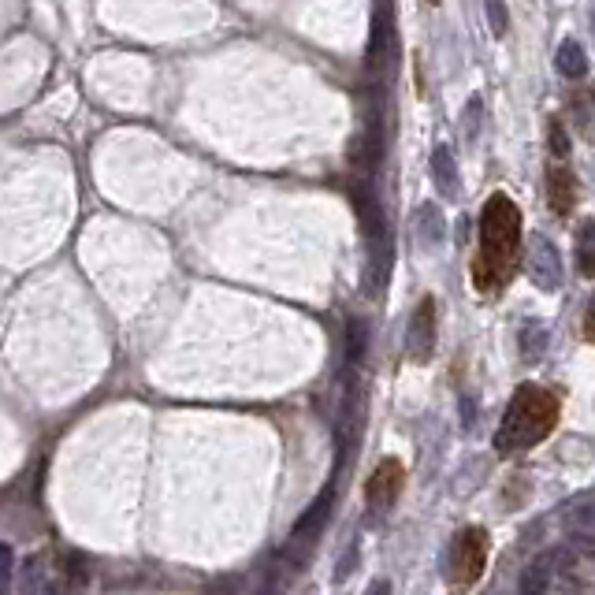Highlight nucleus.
<instances>
[{
	"mask_svg": "<svg viewBox=\"0 0 595 595\" xmlns=\"http://www.w3.org/2000/svg\"><path fill=\"white\" fill-rule=\"evenodd\" d=\"M432 175H436V186L443 198H458V164H454V153L447 146H436L432 153Z\"/></svg>",
	"mask_w": 595,
	"mask_h": 595,
	"instance_id": "obj_10",
	"label": "nucleus"
},
{
	"mask_svg": "<svg viewBox=\"0 0 595 595\" xmlns=\"http://www.w3.org/2000/svg\"><path fill=\"white\" fill-rule=\"evenodd\" d=\"M79 588H86V569L79 566V558H71V569H67V592L79 595Z\"/></svg>",
	"mask_w": 595,
	"mask_h": 595,
	"instance_id": "obj_21",
	"label": "nucleus"
},
{
	"mask_svg": "<svg viewBox=\"0 0 595 595\" xmlns=\"http://www.w3.org/2000/svg\"><path fill=\"white\" fill-rule=\"evenodd\" d=\"M365 595H391V584H387V581H376Z\"/></svg>",
	"mask_w": 595,
	"mask_h": 595,
	"instance_id": "obj_25",
	"label": "nucleus"
},
{
	"mask_svg": "<svg viewBox=\"0 0 595 595\" xmlns=\"http://www.w3.org/2000/svg\"><path fill=\"white\" fill-rule=\"evenodd\" d=\"M577 272L584 279H595V220H584L577 231Z\"/></svg>",
	"mask_w": 595,
	"mask_h": 595,
	"instance_id": "obj_13",
	"label": "nucleus"
},
{
	"mask_svg": "<svg viewBox=\"0 0 595 595\" xmlns=\"http://www.w3.org/2000/svg\"><path fill=\"white\" fill-rule=\"evenodd\" d=\"M432 4H439V0H432Z\"/></svg>",
	"mask_w": 595,
	"mask_h": 595,
	"instance_id": "obj_26",
	"label": "nucleus"
},
{
	"mask_svg": "<svg viewBox=\"0 0 595 595\" xmlns=\"http://www.w3.org/2000/svg\"><path fill=\"white\" fill-rule=\"evenodd\" d=\"M357 558V547H350V555H343V562H339V573H335V581H346L350 577V566H354Z\"/></svg>",
	"mask_w": 595,
	"mask_h": 595,
	"instance_id": "obj_24",
	"label": "nucleus"
},
{
	"mask_svg": "<svg viewBox=\"0 0 595 595\" xmlns=\"http://www.w3.org/2000/svg\"><path fill=\"white\" fill-rule=\"evenodd\" d=\"M551 566H555V558L551 555H543V558H536L532 566H525V573H521V595L547 592V584H551Z\"/></svg>",
	"mask_w": 595,
	"mask_h": 595,
	"instance_id": "obj_11",
	"label": "nucleus"
},
{
	"mask_svg": "<svg viewBox=\"0 0 595 595\" xmlns=\"http://www.w3.org/2000/svg\"><path fill=\"white\" fill-rule=\"evenodd\" d=\"M488 566V532L484 529H465L458 540L450 543V562L447 577L454 588H469L480 581V573Z\"/></svg>",
	"mask_w": 595,
	"mask_h": 595,
	"instance_id": "obj_4",
	"label": "nucleus"
},
{
	"mask_svg": "<svg viewBox=\"0 0 595 595\" xmlns=\"http://www.w3.org/2000/svg\"><path fill=\"white\" fill-rule=\"evenodd\" d=\"M365 346H369V328H365V320H350V324H346V361H350V365H361Z\"/></svg>",
	"mask_w": 595,
	"mask_h": 595,
	"instance_id": "obj_15",
	"label": "nucleus"
},
{
	"mask_svg": "<svg viewBox=\"0 0 595 595\" xmlns=\"http://www.w3.org/2000/svg\"><path fill=\"white\" fill-rule=\"evenodd\" d=\"M558 71L566 79H584L588 75V56H584L581 41H562L558 45Z\"/></svg>",
	"mask_w": 595,
	"mask_h": 595,
	"instance_id": "obj_12",
	"label": "nucleus"
},
{
	"mask_svg": "<svg viewBox=\"0 0 595 595\" xmlns=\"http://www.w3.org/2000/svg\"><path fill=\"white\" fill-rule=\"evenodd\" d=\"M547 201H551V212H555V216H569L573 201H577L573 172L562 168V164H551V168H547Z\"/></svg>",
	"mask_w": 595,
	"mask_h": 595,
	"instance_id": "obj_8",
	"label": "nucleus"
},
{
	"mask_svg": "<svg viewBox=\"0 0 595 595\" xmlns=\"http://www.w3.org/2000/svg\"><path fill=\"white\" fill-rule=\"evenodd\" d=\"M521 246V212L506 194H491L484 212H480V250L473 261L476 291H499L517 261Z\"/></svg>",
	"mask_w": 595,
	"mask_h": 595,
	"instance_id": "obj_1",
	"label": "nucleus"
},
{
	"mask_svg": "<svg viewBox=\"0 0 595 595\" xmlns=\"http://www.w3.org/2000/svg\"><path fill=\"white\" fill-rule=\"evenodd\" d=\"M406 350L413 361H428L436 350V298H421V305L413 309L410 328H406Z\"/></svg>",
	"mask_w": 595,
	"mask_h": 595,
	"instance_id": "obj_5",
	"label": "nucleus"
},
{
	"mask_svg": "<svg viewBox=\"0 0 595 595\" xmlns=\"http://www.w3.org/2000/svg\"><path fill=\"white\" fill-rule=\"evenodd\" d=\"M488 15H491V30H495V38H503L510 23H506V12H503V0H488Z\"/></svg>",
	"mask_w": 595,
	"mask_h": 595,
	"instance_id": "obj_20",
	"label": "nucleus"
},
{
	"mask_svg": "<svg viewBox=\"0 0 595 595\" xmlns=\"http://www.w3.org/2000/svg\"><path fill=\"white\" fill-rule=\"evenodd\" d=\"M402 484H406V473H402V465H398L395 458H387V462L376 465V473L369 476V488H365L372 510H391Z\"/></svg>",
	"mask_w": 595,
	"mask_h": 595,
	"instance_id": "obj_7",
	"label": "nucleus"
},
{
	"mask_svg": "<svg viewBox=\"0 0 595 595\" xmlns=\"http://www.w3.org/2000/svg\"><path fill=\"white\" fill-rule=\"evenodd\" d=\"M566 525H569L573 532H584V529H592V532H595V503H592V499H581V503L569 506Z\"/></svg>",
	"mask_w": 595,
	"mask_h": 595,
	"instance_id": "obj_18",
	"label": "nucleus"
},
{
	"mask_svg": "<svg viewBox=\"0 0 595 595\" xmlns=\"http://www.w3.org/2000/svg\"><path fill=\"white\" fill-rule=\"evenodd\" d=\"M294 573L291 569V562L279 555H272L265 562V569H261V577H257V588H253V595H287L291 592V584H294Z\"/></svg>",
	"mask_w": 595,
	"mask_h": 595,
	"instance_id": "obj_9",
	"label": "nucleus"
},
{
	"mask_svg": "<svg viewBox=\"0 0 595 595\" xmlns=\"http://www.w3.org/2000/svg\"><path fill=\"white\" fill-rule=\"evenodd\" d=\"M417 235H421L424 246H439L443 242V216H439L436 205H421L417 209Z\"/></svg>",
	"mask_w": 595,
	"mask_h": 595,
	"instance_id": "obj_14",
	"label": "nucleus"
},
{
	"mask_svg": "<svg viewBox=\"0 0 595 595\" xmlns=\"http://www.w3.org/2000/svg\"><path fill=\"white\" fill-rule=\"evenodd\" d=\"M558 424V398L540 384H521L503 413V424L495 432V450L499 454H517V450L536 447L547 439Z\"/></svg>",
	"mask_w": 595,
	"mask_h": 595,
	"instance_id": "obj_2",
	"label": "nucleus"
},
{
	"mask_svg": "<svg viewBox=\"0 0 595 595\" xmlns=\"http://www.w3.org/2000/svg\"><path fill=\"white\" fill-rule=\"evenodd\" d=\"M529 279L540 291H558L562 287V257H558L551 238L536 235L529 242Z\"/></svg>",
	"mask_w": 595,
	"mask_h": 595,
	"instance_id": "obj_6",
	"label": "nucleus"
},
{
	"mask_svg": "<svg viewBox=\"0 0 595 595\" xmlns=\"http://www.w3.org/2000/svg\"><path fill=\"white\" fill-rule=\"evenodd\" d=\"M543 350H547V328L525 324V328H521V354H525V361H536Z\"/></svg>",
	"mask_w": 595,
	"mask_h": 595,
	"instance_id": "obj_17",
	"label": "nucleus"
},
{
	"mask_svg": "<svg viewBox=\"0 0 595 595\" xmlns=\"http://www.w3.org/2000/svg\"><path fill=\"white\" fill-rule=\"evenodd\" d=\"M551 153H555V157H566V153H569V142H566L562 123H551Z\"/></svg>",
	"mask_w": 595,
	"mask_h": 595,
	"instance_id": "obj_22",
	"label": "nucleus"
},
{
	"mask_svg": "<svg viewBox=\"0 0 595 595\" xmlns=\"http://www.w3.org/2000/svg\"><path fill=\"white\" fill-rule=\"evenodd\" d=\"M12 577H15V555L8 543H0V595L12 592Z\"/></svg>",
	"mask_w": 595,
	"mask_h": 595,
	"instance_id": "obj_19",
	"label": "nucleus"
},
{
	"mask_svg": "<svg viewBox=\"0 0 595 595\" xmlns=\"http://www.w3.org/2000/svg\"><path fill=\"white\" fill-rule=\"evenodd\" d=\"M331 506H335V488H324L309 503V510H305L298 521H294L291 536H287V543H283V551L279 555L291 562V569L298 573V569L309 562V555H313V547L320 543V536H324V529H328L331 521Z\"/></svg>",
	"mask_w": 595,
	"mask_h": 595,
	"instance_id": "obj_3",
	"label": "nucleus"
},
{
	"mask_svg": "<svg viewBox=\"0 0 595 595\" xmlns=\"http://www.w3.org/2000/svg\"><path fill=\"white\" fill-rule=\"evenodd\" d=\"M569 108H573V116H577V127H581V134L592 131V119H595V93L588 90V86L573 93V101H569Z\"/></svg>",
	"mask_w": 595,
	"mask_h": 595,
	"instance_id": "obj_16",
	"label": "nucleus"
},
{
	"mask_svg": "<svg viewBox=\"0 0 595 595\" xmlns=\"http://www.w3.org/2000/svg\"><path fill=\"white\" fill-rule=\"evenodd\" d=\"M584 339L595 343V294H592V302H588V309H584Z\"/></svg>",
	"mask_w": 595,
	"mask_h": 595,
	"instance_id": "obj_23",
	"label": "nucleus"
}]
</instances>
